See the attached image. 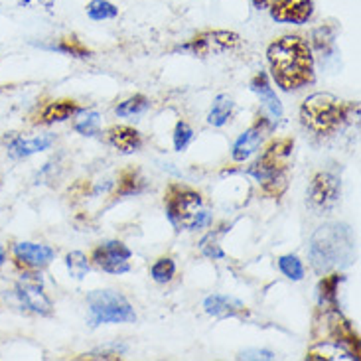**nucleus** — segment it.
Listing matches in <instances>:
<instances>
[{
    "label": "nucleus",
    "mask_w": 361,
    "mask_h": 361,
    "mask_svg": "<svg viewBox=\"0 0 361 361\" xmlns=\"http://www.w3.org/2000/svg\"><path fill=\"white\" fill-rule=\"evenodd\" d=\"M251 89L261 97L264 113H267L269 117L273 118V121H279V118L283 117V105H281V101L276 97V93L273 91V87L269 85L264 73H259V75L251 81Z\"/></svg>",
    "instance_id": "f3484780"
},
{
    "label": "nucleus",
    "mask_w": 361,
    "mask_h": 361,
    "mask_svg": "<svg viewBox=\"0 0 361 361\" xmlns=\"http://www.w3.org/2000/svg\"><path fill=\"white\" fill-rule=\"evenodd\" d=\"M14 255L20 263L26 264L30 269H42V267L51 263V259L56 257L51 247L38 243H16L14 245Z\"/></svg>",
    "instance_id": "2eb2a0df"
},
{
    "label": "nucleus",
    "mask_w": 361,
    "mask_h": 361,
    "mask_svg": "<svg viewBox=\"0 0 361 361\" xmlns=\"http://www.w3.org/2000/svg\"><path fill=\"white\" fill-rule=\"evenodd\" d=\"M202 251H204V255H207V257H212V259H224V251L219 249L217 237H215L214 233H209L204 241H202Z\"/></svg>",
    "instance_id": "2f4dec72"
},
{
    "label": "nucleus",
    "mask_w": 361,
    "mask_h": 361,
    "mask_svg": "<svg viewBox=\"0 0 361 361\" xmlns=\"http://www.w3.org/2000/svg\"><path fill=\"white\" fill-rule=\"evenodd\" d=\"M239 360H274L273 352H264V350H249L239 355Z\"/></svg>",
    "instance_id": "473e14b6"
},
{
    "label": "nucleus",
    "mask_w": 361,
    "mask_h": 361,
    "mask_svg": "<svg viewBox=\"0 0 361 361\" xmlns=\"http://www.w3.org/2000/svg\"><path fill=\"white\" fill-rule=\"evenodd\" d=\"M166 209L170 221L180 229H197L209 221L202 195L182 185H170L166 192Z\"/></svg>",
    "instance_id": "20e7f679"
},
{
    "label": "nucleus",
    "mask_w": 361,
    "mask_h": 361,
    "mask_svg": "<svg viewBox=\"0 0 361 361\" xmlns=\"http://www.w3.org/2000/svg\"><path fill=\"white\" fill-rule=\"evenodd\" d=\"M107 140L111 142V147H115L123 154H133V152H137L138 148L142 147L140 133H138L137 128L125 127V125L109 128Z\"/></svg>",
    "instance_id": "dca6fc26"
},
{
    "label": "nucleus",
    "mask_w": 361,
    "mask_h": 361,
    "mask_svg": "<svg viewBox=\"0 0 361 361\" xmlns=\"http://www.w3.org/2000/svg\"><path fill=\"white\" fill-rule=\"evenodd\" d=\"M264 130H267V123H264V118H261L257 125H253L251 128H247L241 137L235 140L233 145V152H231V157L237 162H245L247 158H251L259 150L261 147V142H263L264 137Z\"/></svg>",
    "instance_id": "ddd939ff"
},
{
    "label": "nucleus",
    "mask_w": 361,
    "mask_h": 361,
    "mask_svg": "<svg viewBox=\"0 0 361 361\" xmlns=\"http://www.w3.org/2000/svg\"><path fill=\"white\" fill-rule=\"evenodd\" d=\"M81 109L78 107L75 101H69V99H63V101H54L49 103L48 107L44 109L39 113V123L44 125H51V123H61V121H68L71 115L79 113Z\"/></svg>",
    "instance_id": "a211bd4d"
},
{
    "label": "nucleus",
    "mask_w": 361,
    "mask_h": 361,
    "mask_svg": "<svg viewBox=\"0 0 361 361\" xmlns=\"http://www.w3.org/2000/svg\"><path fill=\"white\" fill-rule=\"evenodd\" d=\"M342 283V276L340 274H330V276H324L320 284H318V296H320V302L330 304L332 308H336L338 302V284Z\"/></svg>",
    "instance_id": "412c9836"
},
{
    "label": "nucleus",
    "mask_w": 361,
    "mask_h": 361,
    "mask_svg": "<svg viewBox=\"0 0 361 361\" xmlns=\"http://www.w3.org/2000/svg\"><path fill=\"white\" fill-rule=\"evenodd\" d=\"M279 269H281V273L286 276V279H290V281H302L304 279V267L300 263V259L298 257H294V255H284L279 259Z\"/></svg>",
    "instance_id": "4be33fe9"
},
{
    "label": "nucleus",
    "mask_w": 361,
    "mask_h": 361,
    "mask_svg": "<svg viewBox=\"0 0 361 361\" xmlns=\"http://www.w3.org/2000/svg\"><path fill=\"white\" fill-rule=\"evenodd\" d=\"M58 49L59 51H66V54H71V56H78V58H87L89 54H91V51L75 38H66L59 44Z\"/></svg>",
    "instance_id": "c756f323"
},
{
    "label": "nucleus",
    "mask_w": 361,
    "mask_h": 361,
    "mask_svg": "<svg viewBox=\"0 0 361 361\" xmlns=\"http://www.w3.org/2000/svg\"><path fill=\"white\" fill-rule=\"evenodd\" d=\"M348 109L332 93H314L300 107V121L316 135H330L348 118Z\"/></svg>",
    "instance_id": "7ed1b4c3"
},
{
    "label": "nucleus",
    "mask_w": 361,
    "mask_h": 361,
    "mask_svg": "<svg viewBox=\"0 0 361 361\" xmlns=\"http://www.w3.org/2000/svg\"><path fill=\"white\" fill-rule=\"evenodd\" d=\"M150 274H152V279L160 284H166L172 281V276L176 274V263L172 261V259H158L157 263L152 264V269H150Z\"/></svg>",
    "instance_id": "b1692460"
},
{
    "label": "nucleus",
    "mask_w": 361,
    "mask_h": 361,
    "mask_svg": "<svg viewBox=\"0 0 361 361\" xmlns=\"http://www.w3.org/2000/svg\"><path fill=\"white\" fill-rule=\"evenodd\" d=\"M308 200L318 209H330L340 200V180L330 172H320L312 178L308 188Z\"/></svg>",
    "instance_id": "1a4fd4ad"
},
{
    "label": "nucleus",
    "mask_w": 361,
    "mask_h": 361,
    "mask_svg": "<svg viewBox=\"0 0 361 361\" xmlns=\"http://www.w3.org/2000/svg\"><path fill=\"white\" fill-rule=\"evenodd\" d=\"M4 261H6V251H4V247L0 245V267L4 264Z\"/></svg>",
    "instance_id": "72a5a7b5"
},
{
    "label": "nucleus",
    "mask_w": 361,
    "mask_h": 361,
    "mask_svg": "<svg viewBox=\"0 0 361 361\" xmlns=\"http://www.w3.org/2000/svg\"><path fill=\"white\" fill-rule=\"evenodd\" d=\"M308 360H328V361H340V360H357V355L348 352L343 345L332 342V340H324L322 343L314 345L308 352Z\"/></svg>",
    "instance_id": "6ab92c4d"
},
{
    "label": "nucleus",
    "mask_w": 361,
    "mask_h": 361,
    "mask_svg": "<svg viewBox=\"0 0 361 361\" xmlns=\"http://www.w3.org/2000/svg\"><path fill=\"white\" fill-rule=\"evenodd\" d=\"M6 145H8V154L12 158H28L36 152L48 150L54 145V137L42 135L34 138H22L20 135H10L6 137Z\"/></svg>",
    "instance_id": "4468645a"
},
{
    "label": "nucleus",
    "mask_w": 361,
    "mask_h": 361,
    "mask_svg": "<svg viewBox=\"0 0 361 361\" xmlns=\"http://www.w3.org/2000/svg\"><path fill=\"white\" fill-rule=\"evenodd\" d=\"M271 73L284 91L300 89L314 81V58L310 46L298 36H284L267 51Z\"/></svg>",
    "instance_id": "f257e3e1"
},
{
    "label": "nucleus",
    "mask_w": 361,
    "mask_h": 361,
    "mask_svg": "<svg viewBox=\"0 0 361 361\" xmlns=\"http://www.w3.org/2000/svg\"><path fill=\"white\" fill-rule=\"evenodd\" d=\"M66 264H68V271L69 274L73 276V279H83L85 274L89 273V261L85 255L81 253V251H73V253H69L66 257Z\"/></svg>",
    "instance_id": "a878e982"
},
{
    "label": "nucleus",
    "mask_w": 361,
    "mask_h": 361,
    "mask_svg": "<svg viewBox=\"0 0 361 361\" xmlns=\"http://www.w3.org/2000/svg\"><path fill=\"white\" fill-rule=\"evenodd\" d=\"M231 113H233V99L229 97V95H225V93H219L215 97L214 107L209 111V115H207V123L214 125V127H224L225 123L229 121V117H231Z\"/></svg>",
    "instance_id": "aec40b11"
},
{
    "label": "nucleus",
    "mask_w": 361,
    "mask_h": 361,
    "mask_svg": "<svg viewBox=\"0 0 361 361\" xmlns=\"http://www.w3.org/2000/svg\"><path fill=\"white\" fill-rule=\"evenodd\" d=\"M16 294H18L22 306L32 310L34 314H39V316H49L51 314L54 304L48 298V294L44 293L42 279H38V276L24 274L18 286H16Z\"/></svg>",
    "instance_id": "0eeeda50"
},
{
    "label": "nucleus",
    "mask_w": 361,
    "mask_h": 361,
    "mask_svg": "<svg viewBox=\"0 0 361 361\" xmlns=\"http://www.w3.org/2000/svg\"><path fill=\"white\" fill-rule=\"evenodd\" d=\"M87 306L91 324H130L137 320V314L123 294L115 290H93L87 294Z\"/></svg>",
    "instance_id": "39448f33"
},
{
    "label": "nucleus",
    "mask_w": 361,
    "mask_h": 361,
    "mask_svg": "<svg viewBox=\"0 0 361 361\" xmlns=\"http://www.w3.org/2000/svg\"><path fill=\"white\" fill-rule=\"evenodd\" d=\"M294 140L293 138H279L273 140L267 150L263 152V157L255 162L253 166L249 168V174L255 176L261 184L274 185L276 182H284V170L288 164V158L293 154Z\"/></svg>",
    "instance_id": "423d86ee"
},
{
    "label": "nucleus",
    "mask_w": 361,
    "mask_h": 361,
    "mask_svg": "<svg viewBox=\"0 0 361 361\" xmlns=\"http://www.w3.org/2000/svg\"><path fill=\"white\" fill-rule=\"evenodd\" d=\"M130 249L127 245L121 241H105L101 243L93 251V261L97 267H101L103 271H107L111 274H123L130 271Z\"/></svg>",
    "instance_id": "6e6552de"
},
{
    "label": "nucleus",
    "mask_w": 361,
    "mask_h": 361,
    "mask_svg": "<svg viewBox=\"0 0 361 361\" xmlns=\"http://www.w3.org/2000/svg\"><path fill=\"white\" fill-rule=\"evenodd\" d=\"M150 107V101L145 95H135V97L123 101L117 107L118 117H133V115H140Z\"/></svg>",
    "instance_id": "5701e85b"
},
{
    "label": "nucleus",
    "mask_w": 361,
    "mask_h": 361,
    "mask_svg": "<svg viewBox=\"0 0 361 361\" xmlns=\"http://www.w3.org/2000/svg\"><path fill=\"white\" fill-rule=\"evenodd\" d=\"M87 14L91 20H111L118 14V10L107 0H91L87 6Z\"/></svg>",
    "instance_id": "393cba45"
},
{
    "label": "nucleus",
    "mask_w": 361,
    "mask_h": 361,
    "mask_svg": "<svg viewBox=\"0 0 361 361\" xmlns=\"http://www.w3.org/2000/svg\"><path fill=\"white\" fill-rule=\"evenodd\" d=\"M192 138H194L192 127L188 123H184V121H180L176 125V130H174V148H176L178 152H182L192 142Z\"/></svg>",
    "instance_id": "cd10ccee"
},
{
    "label": "nucleus",
    "mask_w": 361,
    "mask_h": 361,
    "mask_svg": "<svg viewBox=\"0 0 361 361\" xmlns=\"http://www.w3.org/2000/svg\"><path fill=\"white\" fill-rule=\"evenodd\" d=\"M239 44V36L233 32H205L194 38L192 44L184 46V49H192L195 56H212V54H221L227 49L235 48Z\"/></svg>",
    "instance_id": "9d476101"
},
{
    "label": "nucleus",
    "mask_w": 361,
    "mask_h": 361,
    "mask_svg": "<svg viewBox=\"0 0 361 361\" xmlns=\"http://www.w3.org/2000/svg\"><path fill=\"white\" fill-rule=\"evenodd\" d=\"M123 352H125L123 345H111L105 350H95V352L87 353V357L89 360H118Z\"/></svg>",
    "instance_id": "7c9ffc66"
},
{
    "label": "nucleus",
    "mask_w": 361,
    "mask_h": 361,
    "mask_svg": "<svg viewBox=\"0 0 361 361\" xmlns=\"http://www.w3.org/2000/svg\"><path fill=\"white\" fill-rule=\"evenodd\" d=\"M353 233L348 225L328 224L316 229L310 239V261L318 273H326L334 267L352 263Z\"/></svg>",
    "instance_id": "f03ea898"
},
{
    "label": "nucleus",
    "mask_w": 361,
    "mask_h": 361,
    "mask_svg": "<svg viewBox=\"0 0 361 361\" xmlns=\"http://www.w3.org/2000/svg\"><path fill=\"white\" fill-rule=\"evenodd\" d=\"M140 190H142V180H140V176H138L137 172H127V174H123L121 184H118V194H138Z\"/></svg>",
    "instance_id": "c85d7f7f"
},
{
    "label": "nucleus",
    "mask_w": 361,
    "mask_h": 361,
    "mask_svg": "<svg viewBox=\"0 0 361 361\" xmlns=\"http://www.w3.org/2000/svg\"><path fill=\"white\" fill-rule=\"evenodd\" d=\"M312 14V0H273L271 16L276 22L302 24Z\"/></svg>",
    "instance_id": "9b49d317"
},
{
    "label": "nucleus",
    "mask_w": 361,
    "mask_h": 361,
    "mask_svg": "<svg viewBox=\"0 0 361 361\" xmlns=\"http://www.w3.org/2000/svg\"><path fill=\"white\" fill-rule=\"evenodd\" d=\"M99 123H101L99 113H87L79 123H75V130L83 137H95L99 133Z\"/></svg>",
    "instance_id": "bb28decb"
},
{
    "label": "nucleus",
    "mask_w": 361,
    "mask_h": 361,
    "mask_svg": "<svg viewBox=\"0 0 361 361\" xmlns=\"http://www.w3.org/2000/svg\"><path fill=\"white\" fill-rule=\"evenodd\" d=\"M205 312L215 318H245L249 310L241 300L225 296V294H212L204 302Z\"/></svg>",
    "instance_id": "f8f14e48"
}]
</instances>
